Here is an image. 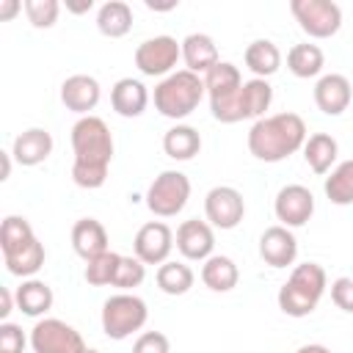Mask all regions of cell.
Masks as SVG:
<instances>
[{"instance_id":"f546056e","label":"cell","mask_w":353,"mask_h":353,"mask_svg":"<svg viewBox=\"0 0 353 353\" xmlns=\"http://www.w3.org/2000/svg\"><path fill=\"white\" fill-rule=\"evenodd\" d=\"M273 102V88L268 80L262 77H251L243 83L240 88V110H243V119H265V110L270 108Z\"/></svg>"},{"instance_id":"2e32d148","label":"cell","mask_w":353,"mask_h":353,"mask_svg":"<svg viewBox=\"0 0 353 353\" xmlns=\"http://www.w3.org/2000/svg\"><path fill=\"white\" fill-rule=\"evenodd\" d=\"M259 256L265 265L270 268H287L295 262L298 256V240L292 234V229L276 223V226H268L259 237Z\"/></svg>"},{"instance_id":"7402d4cb","label":"cell","mask_w":353,"mask_h":353,"mask_svg":"<svg viewBox=\"0 0 353 353\" xmlns=\"http://www.w3.org/2000/svg\"><path fill=\"white\" fill-rule=\"evenodd\" d=\"M14 295H17V309H19L22 314H28V317H41V314H47V312L52 309V301H55L52 287H50L47 281H41V279H25V281L14 290Z\"/></svg>"},{"instance_id":"3957f363","label":"cell","mask_w":353,"mask_h":353,"mask_svg":"<svg viewBox=\"0 0 353 353\" xmlns=\"http://www.w3.org/2000/svg\"><path fill=\"white\" fill-rule=\"evenodd\" d=\"M328 287V276L323 270V265L317 262H301L292 268L290 279L279 287V309L287 317H306L317 309L320 298L325 295Z\"/></svg>"},{"instance_id":"7c38bea8","label":"cell","mask_w":353,"mask_h":353,"mask_svg":"<svg viewBox=\"0 0 353 353\" xmlns=\"http://www.w3.org/2000/svg\"><path fill=\"white\" fill-rule=\"evenodd\" d=\"M273 212L279 218L281 226L287 229H298L303 223H309V218L314 215V196L306 185H284L279 193H276V201H273Z\"/></svg>"},{"instance_id":"60d3db41","label":"cell","mask_w":353,"mask_h":353,"mask_svg":"<svg viewBox=\"0 0 353 353\" xmlns=\"http://www.w3.org/2000/svg\"><path fill=\"white\" fill-rule=\"evenodd\" d=\"M19 8H22V3H19V0H0V19H3V22H6V19H11Z\"/></svg>"},{"instance_id":"ba28073f","label":"cell","mask_w":353,"mask_h":353,"mask_svg":"<svg viewBox=\"0 0 353 353\" xmlns=\"http://www.w3.org/2000/svg\"><path fill=\"white\" fill-rule=\"evenodd\" d=\"M290 11L312 39H331L342 28V8L334 0H292Z\"/></svg>"},{"instance_id":"5bb4252c","label":"cell","mask_w":353,"mask_h":353,"mask_svg":"<svg viewBox=\"0 0 353 353\" xmlns=\"http://www.w3.org/2000/svg\"><path fill=\"white\" fill-rule=\"evenodd\" d=\"M176 251L190 262H204L215 251V232L207 221L188 218L176 229Z\"/></svg>"},{"instance_id":"44dd1931","label":"cell","mask_w":353,"mask_h":353,"mask_svg":"<svg viewBox=\"0 0 353 353\" xmlns=\"http://www.w3.org/2000/svg\"><path fill=\"white\" fill-rule=\"evenodd\" d=\"M182 61H185V69L188 72L207 74L221 61L212 36H207V33H190V36H185L182 39Z\"/></svg>"},{"instance_id":"9a60e30c","label":"cell","mask_w":353,"mask_h":353,"mask_svg":"<svg viewBox=\"0 0 353 353\" xmlns=\"http://www.w3.org/2000/svg\"><path fill=\"white\" fill-rule=\"evenodd\" d=\"M99 97H102L99 80L91 74H69L61 83V102L72 113L91 116V110L99 105Z\"/></svg>"},{"instance_id":"30bf717a","label":"cell","mask_w":353,"mask_h":353,"mask_svg":"<svg viewBox=\"0 0 353 353\" xmlns=\"http://www.w3.org/2000/svg\"><path fill=\"white\" fill-rule=\"evenodd\" d=\"M33 353H83L85 342L80 331L58 317H44L30 328Z\"/></svg>"},{"instance_id":"b9f144b4","label":"cell","mask_w":353,"mask_h":353,"mask_svg":"<svg viewBox=\"0 0 353 353\" xmlns=\"http://www.w3.org/2000/svg\"><path fill=\"white\" fill-rule=\"evenodd\" d=\"M91 8H94V0H83V3H69L66 0V11H72V14H85Z\"/></svg>"},{"instance_id":"e575fe53","label":"cell","mask_w":353,"mask_h":353,"mask_svg":"<svg viewBox=\"0 0 353 353\" xmlns=\"http://www.w3.org/2000/svg\"><path fill=\"white\" fill-rule=\"evenodd\" d=\"M143 279H146V265H143L135 254H132V256H121L113 287H119L121 292H130V290L141 287V284H143Z\"/></svg>"},{"instance_id":"d6a6232c","label":"cell","mask_w":353,"mask_h":353,"mask_svg":"<svg viewBox=\"0 0 353 353\" xmlns=\"http://www.w3.org/2000/svg\"><path fill=\"white\" fill-rule=\"evenodd\" d=\"M33 237L36 234H33V226H30L28 218L8 215L3 221V226H0V248H3V256L11 254V251H17V248H22V245H28Z\"/></svg>"},{"instance_id":"8fae6325","label":"cell","mask_w":353,"mask_h":353,"mask_svg":"<svg viewBox=\"0 0 353 353\" xmlns=\"http://www.w3.org/2000/svg\"><path fill=\"white\" fill-rule=\"evenodd\" d=\"M204 215L212 229H234L245 215V199L232 185H215L204 196Z\"/></svg>"},{"instance_id":"8992f818","label":"cell","mask_w":353,"mask_h":353,"mask_svg":"<svg viewBox=\"0 0 353 353\" xmlns=\"http://www.w3.org/2000/svg\"><path fill=\"white\" fill-rule=\"evenodd\" d=\"M149 320L146 301L132 292H116L102 303V331L108 339H127L141 331Z\"/></svg>"},{"instance_id":"ab89813d","label":"cell","mask_w":353,"mask_h":353,"mask_svg":"<svg viewBox=\"0 0 353 353\" xmlns=\"http://www.w3.org/2000/svg\"><path fill=\"white\" fill-rule=\"evenodd\" d=\"M14 303H17V295L8 287H0V323L8 320V314L14 312Z\"/></svg>"},{"instance_id":"ac0fdd59","label":"cell","mask_w":353,"mask_h":353,"mask_svg":"<svg viewBox=\"0 0 353 353\" xmlns=\"http://www.w3.org/2000/svg\"><path fill=\"white\" fill-rule=\"evenodd\" d=\"M52 135L50 130L44 127H30V130H22L17 138H14V146H11V157L25 165V168H33V165H41L50 154H52Z\"/></svg>"},{"instance_id":"277c9868","label":"cell","mask_w":353,"mask_h":353,"mask_svg":"<svg viewBox=\"0 0 353 353\" xmlns=\"http://www.w3.org/2000/svg\"><path fill=\"white\" fill-rule=\"evenodd\" d=\"M204 94H207L204 77L188 69H179L154 85V108L160 110V116L179 121V119H188L199 108Z\"/></svg>"},{"instance_id":"5b68a950","label":"cell","mask_w":353,"mask_h":353,"mask_svg":"<svg viewBox=\"0 0 353 353\" xmlns=\"http://www.w3.org/2000/svg\"><path fill=\"white\" fill-rule=\"evenodd\" d=\"M243 74L234 63L218 61L207 74H204V88L210 97V110L212 119L221 124H237L243 121L240 110V88H243Z\"/></svg>"},{"instance_id":"4316f807","label":"cell","mask_w":353,"mask_h":353,"mask_svg":"<svg viewBox=\"0 0 353 353\" xmlns=\"http://www.w3.org/2000/svg\"><path fill=\"white\" fill-rule=\"evenodd\" d=\"M336 154H339V143L328 132H314L303 143V160L314 174H328L331 165L336 163Z\"/></svg>"},{"instance_id":"6da1fadb","label":"cell","mask_w":353,"mask_h":353,"mask_svg":"<svg viewBox=\"0 0 353 353\" xmlns=\"http://www.w3.org/2000/svg\"><path fill=\"white\" fill-rule=\"evenodd\" d=\"M72 179L77 188L97 190L108 179L113 160V135L99 116H80L72 127Z\"/></svg>"},{"instance_id":"e0dca14e","label":"cell","mask_w":353,"mask_h":353,"mask_svg":"<svg viewBox=\"0 0 353 353\" xmlns=\"http://www.w3.org/2000/svg\"><path fill=\"white\" fill-rule=\"evenodd\" d=\"M353 99V85L345 74L339 72H331V74H323L317 83H314V105L325 113V116H342L347 110Z\"/></svg>"},{"instance_id":"603a6c76","label":"cell","mask_w":353,"mask_h":353,"mask_svg":"<svg viewBox=\"0 0 353 353\" xmlns=\"http://www.w3.org/2000/svg\"><path fill=\"white\" fill-rule=\"evenodd\" d=\"M201 281L207 290L212 292H229L237 287L240 281V270L234 265L232 256H223V254H212L210 259H204L201 265Z\"/></svg>"},{"instance_id":"8d00e7d4","label":"cell","mask_w":353,"mask_h":353,"mask_svg":"<svg viewBox=\"0 0 353 353\" xmlns=\"http://www.w3.org/2000/svg\"><path fill=\"white\" fill-rule=\"evenodd\" d=\"M28 342L30 339L25 336V331L17 323H11V320L0 323V353H25Z\"/></svg>"},{"instance_id":"7bdbcfd3","label":"cell","mask_w":353,"mask_h":353,"mask_svg":"<svg viewBox=\"0 0 353 353\" xmlns=\"http://www.w3.org/2000/svg\"><path fill=\"white\" fill-rule=\"evenodd\" d=\"M295 353H331V347H325V345H317V342H309V345H301Z\"/></svg>"},{"instance_id":"cb8c5ba5","label":"cell","mask_w":353,"mask_h":353,"mask_svg":"<svg viewBox=\"0 0 353 353\" xmlns=\"http://www.w3.org/2000/svg\"><path fill=\"white\" fill-rule=\"evenodd\" d=\"M163 152L171 160H179V163L193 160L201 152V135H199V130L190 127V124H174L163 135Z\"/></svg>"},{"instance_id":"f1b7e54d","label":"cell","mask_w":353,"mask_h":353,"mask_svg":"<svg viewBox=\"0 0 353 353\" xmlns=\"http://www.w3.org/2000/svg\"><path fill=\"white\" fill-rule=\"evenodd\" d=\"M323 66H325V55L317 44L301 41V44H292L290 52H287V69L301 80L317 77L323 72Z\"/></svg>"},{"instance_id":"7a4b0ae2","label":"cell","mask_w":353,"mask_h":353,"mask_svg":"<svg viewBox=\"0 0 353 353\" xmlns=\"http://www.w3.org/2000/svg\"><path fill=\"white\" fill-rule=\"evenodd\" d=\"M309 132L306 121L298 113H273L251 124L248 130V152L262 163H281L298 149H303Z\"/></svg>"},{"instance_id":"4fadbf2b","label":"cell","mask_w":353,"mask_h":353,"mask_svg":"<svg viewBox=\"0 0 353 353\" xmlns=\"http://www.w3.org/2000/svg\"><path fill=\"white\" fill-rule=\"evenodd\" d=\"M174 248V232L163 221H149L135 232L132 251L143 265H163L168 262Z\"/></svg>"},{"instance_id":"4dcf8cb0","label":"cell","mask_w":353,"mask_h":353,"mask_svg":"<svg viewBox=\"0 0 353 353\" xmlns=\"http://www.w3.org/2000/svg\"><path fill=\"white\" fill-rule=\"evenodd\" d=\"M196 281V273L190 270V265L179 262V259H168L157 268V287L165 295H185Z\"/></svg>"},{"instance_id":"ffe728a7","label":"cell","mask_w":353,"mask_h":353,"mask_svg":"<svg viewBox=\"0 0 353 353\" xmlns=\"http://www.w3.org/2000/svg\"><path fill=\"white\" fill-rule=\"evenodd\" d=\"M72 248L80 259H94L108 248V229L102 226V221L97 218H80L74 226H72Z\"/></svg>"},{"instance_id":"1f68e13d","label":"cell","mask_w":353,"mask_h":353,"mask_svg":"<svg viewBox=\"0 0 353 353\" xmlns=\"http://www.w3.org/2000/svg\"><path fill=\"white\" fill-rule=\"evenodd\" d=\"M323 190L331 204H339V207L353 204V160H345L336 168H331Z\"/></svg>"},{"instance_id":"ee69618b","label":"cell","mask_w":353,"mask_h":353,"mask_svg":"<svg viewBox=\"0 0 353 353\" xmlns=\"http://www.w3.org/2000/svg\"><path fill=\"white\" fill-rule=\"evenodd\" d=\"M0 157H3V174H0V179H8L11 176V152H0Z\"/></svg>"},{"instance_id":"d6986e66","label":"cell","mask_w":353,"mask_h":353,"mask_svg":"<svg viewBox=\"0 0 353 353\" xmlns=\"http://www.w3.org/2000/svg\"><path fill=\"white\" fill-rule=\"evenodd\" d=\"M110 105H113V110H116L119 116H124V119H138V116L146 110V105H149V91H146V85H143L141 80H135V77H121V80H116V85L110 88Z\"/></svg>"},{"instance_id":"836d02e7","label":"cell","mask_w":353,"mask_h":353,"mask_svg":"<svg viewBox=\"0 0 353 353\" xmlns=\"http://www.w3.org/2000/svg\"><path fill=\"white\" fill-rule=\"evenodd\" d=\"M119 262H121V254L116 251H105L94 259L85 262V270H83V279L91 284V287H108L116 281V270H119Z\"/></svg>"},{"instance_id":"d4e9b609","label":"cell","mask_w":353,"mask_h":353,"mask_svg":"<svg viewBox=\"0 0 353 353\" xmlns=\"http://www.w3.org/2000/svg\"><path fill=\"white\" fill-rule=\"evenodd\" d=\"M97 28L108 39H121L132 30V8L124 0H108L97 11Z\"/></svg>"},{"instance_id":"52a82bcc","label":"cell","mask_w":353,"mask_h":353,"mask_svg":"<svg viewBox=\"0 0 353 353\" xmlns=\"http://www.w3.org/2000/svg\"><path fill=\"white\" fill-rule=\"evenodd\" d=\"M190 199V179L188 174L176 171V168H168V171H160L149 190H146V207L152 215L157 218H174L185 210Z\"/></svg>"},{"instance_id":"83f0119b","label":"cell","mask_w":353,"mask_h":353,"mask_svg":"<svg viewBox=\"0 0 353 353\" xmlns=\"http://www.w3.org/2000/svg\"><path fill=\"white\" fill-rule=\"evenodd\" d=\"M44 256H47V254H44V245L39 243V237H33L28 245H22V248L6 254L3 262H6V270H8L11 276L33 279V276L44 268Z\"/></svg>"},{"instance_id":"f6af8a7d","label":"cell","mask_w":353,"mask_h":353,"mask_svg":"<svg viewBox=\"0 0 353 353\" xmlns=\"http://www.w3.org/2000/svg\"><path fill=\"white\" fill-rule=\"evenodd\" d=\"M83 353H99V350H94V347H85V350H83Z\"/></svg>"},{"instance_id":"484cf974","label":"cell","mask_w":353,"mask_h":353,"mask_svg":"<svg viewBox=\"0 0 353 353\" xmlns=\"http://www.w3.org/2000/svg\"><path fill=\"white\" fill-rule=\"evenodd\" d=\"M243 61H245V66L254 72V77L268 80V77L276 74L279 66H281V50H279L270 39H256V41H251V44L245 47Z\"/></svg>"},{"instance_id":"f35d334b","label":"cell","mask_w":353,"mask_h":353,"mask_svg":"<svg viewBox=\"0 0 353 353\" xmlns=\"http://www.w3.org/2000/svg\"><path fill=\"white\" fill-rule=\"evenodd\" d=\"M331 301L342 312H353V279L350 276H339L331 281Z\"/></svg>"},{"instance_id":"74e56055","label":"cell","mask_w":353,"mask_h":353,"mask_svg":"<svg viewBox=\"0 0 353 353\" xmlns=\"http://www.w3.org/2000/svg\"><path fill=\"white\" fill-rule=\"evenodd\" d=\"M132 353H171V342L163 331H143L135 339Z\"/></svg>"},{"instance_id":"d590c367","label":"cell","mask_w":353,"mask_h":353,"mask_svg":"<svg viewBox=\"0 0 353 353\" xmlns=\"http://www.w3.org/2000/svg\"><path fill=\"white\" fill-rule=\"evenodd\" d=\"M22 8H25L28 22L33 28H52L58 22V14H61L58 0H25Z\"/></svg>"},{"instance_id":"9c48e42d","label":"cell","mask_w":353,"mask_h":353,"mask_svg":"<svg viewBox=\"0 0 353 353\" xmlns=\"http://www.w3.org/2000/svg\"><path fill=\"white\" fill-rule=\"evenodd\" d=\"M135 66L146 77H168L182 58V41L174 36H152L135 47Z\"/></svg>"}]
</instances>
